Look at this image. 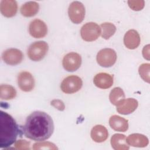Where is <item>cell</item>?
Returning <instances> with one entry per match:
<instances>
[{
  "instance_id": "obj_1",
  "label": "cell",
  "mask_w": 150,
  "mask_h": 150,
  "mask_svg": "<svg viewBox=\"0 0 150 150\" xmlns=\"http://www.w3.org/2000/svg\"><path fill=\"white\" fill-rule=\"evenodd\" d=\"M54 131L52 117L47 113L36 111L27 118L22 128L25 136L32 140L43 141L49 139Z\"/></svg>"
},
{
  "instance_id": "obj_2",
  "label": "cell",
  "mask_w": 150,
  "mask_h": 150,
  "mask_svg": "<svg viewBox=\"0 0 150 150\" xmlns=\"http://www.w3.org/2000/svg\"><path fill=\"white\" fill-rule=\"evenodd\" d=\"M19 133V126L13 118L7 112L1 111L0 148H7L14 144Z\"/></svg>"
},
{
  "instance_id": "obj_3",
  "label": "cell",
  "mask_w": 150,
  "mask_h": 150,
  "mask_svg": "<svg viewBox=\"0 0 150 150\" xmlns=\"http://www.w3.org/2000/svg\"><path fill=\"white\" fill-rule=\"evenodd\" d=\"M49 46L45 41H37L32 43L28 47L27 54L32 61L38 62L42 60L47 53Z\"/></svg>"
},
{
  "instance_id": "obj_4",
  "label": "cell",
  "mask_w": 150,
  "mask_h": 150,
  "mask_svg": "<svg viewBox=\"0 0 150 150\" xmlns=\"http://www.w3.org/2000/svg\"><path fill=\"white\" fill-rule=\"evenodd\" d=\"M82 86L83 81L80 77L71 75L63 79L60 84V88L66 94H73L79 91Z\"/></svg>"
},
{
  "instance_id": "obj_5",
  "label": "cell",
  "mask_w": 150,
  "mask_h": 150,
  "mask_svg": "<svg viewBox=\"0 0 150 150\" xmlns=\"http://www.w3.org/2000/svg\"><path fill=\"white\" fill-rule=\"evenodd\" d=\"M117 53L111 48H104L100 50L96 57L97 63L104 67H110L113 66L117 60Z\"/></svg>"
},
{
  "instance_id": "obj_6",
  "label": "cell",
  "mask_w": 150,
  "mask_h": 150,
  "mask_svg": "<svg viewBox=\"0 0 150 150\" xmlns=\"http://www.w3.org/2000/svg\"><path fill=\"white\" fill-rule=\"evenodd\" d=\"M101 34V28L94 22H87L81 28L80 35L86 42H93L97 40Z\"/></svg>"
},
{
  "instance_id": "obj_7",
  "label": "cell",
  "mask_w": 150,
  "mask_h": 150,
  "mask_svg": "<svg viewBox=\"0 0 150 150\" xmlns=\"http://www.w3.org/2000/svg\"><path fill=\"white\" fill-rule=\"evenodd\" d=\"M85 13V7L79 1H73L69 6L68 15L70 21L74 23H80L84 18Z\"/></svg>"
},
{
  "instance_id": "obj_8",
  "label": "cell",
  "mask_w": 150,
  "mask_h": 150,
  "mask_svg": "<svg viewBox=\"0 0 150 150\" xmlns=\"http://www.w3.org/2000/svg\"><path fill=\"white\" fill-rule=\"evenodd\" d=\"M81 64V57L76 52L66 54L62 60L63 68L67 71L73 72L78 70Z\"/></svg>"
},
{
  "instance_id": "obj_9",
  "label": "cell",
  "mask_w": 150,
  "mask_h": 150,
  "mask_svg": "<svg viewBox=\"0 0 150 150\" xmlns=\"http://www.w3.org/2000/svg\"><path fill=\"white\" fill-rule=\"evenodd\" d=\"M17 82L19 88L25 92H29L35 87L34 77L30 73L26 71H22L18 74Z\"/></svg>"
},
{
  "instance_id": "obj_10",
  "label": "cell",
  "mask_w": 150,
  "mask_h": 150,
  "mask_svg": "<svg viewBox=\"0 0 150 150\" xmlns=\"http://www.w3.org/2000/svg\"><path fill=\"white\" fill-rule=\"evenodd\" d=\"M2 59L7 64L15 66L22 62L23 54L22 51L18 49L10 48L2 53Z\"/></svg>"
},
{
  "instance_id": "obj_11",
  "label": "cell",
  "mask_w": 150,
  "mask_h": 150,
  "mask_svg": "<svg viewBox=\"0 0 150 150\" xmlns=\"http://www.w3.org/2000/svg\"><path fill=\"white\" fill-rule=\"evenodd\" d=\"M29 32L33 38L36 39L42 38L47 33V27L43 21L35 19L29 24Z\"/></svg>"
},
{
  "instance_id": "obj_12",
  "label": "cell",
  "mask_w": 150,
  "mask_h": 150,
  "mask_svg": "<svg viewBox=\"0 0 150 150\" xmlns=\"http://www.w3.org/2000/svg\"><path fill=\"white\" fill-rule=\"evenodd\" d=\"M141 42V39L138 32L134 29L128 30L124 37V43L125 47L129 49H135L137 48Z\"/></svg>"
},
{
  "instance_id": "obj_13",
  "label": "cell",
  "mask_w": 150,
  "mask_h": 150,
  "mask_svg": "<svg viewBox=\"0 0 150 150\" xmlns=\"http://www.w3.org/2000/svg\"><path fill=\"white\" fill-rule=\"evenodd\" d=\"M93 82L96 87L101 89H107L112 86L113 76L107 73H99L94 76Z\"/></svg>"
},
{
  "instance_id": "obj_14",
  "label": "cell",
  "mask_w": 150,
  "mask_h": 150,
  "mask_svg": "<svg viewBox=\"0 0 150 150\" xmlns=\"http://www.w3.org/2000/svg\"><path fill=\"white\" fill-rule=\"evenodd\" d=\"M138 101L132 98L124 99L117 107L118 113L123 115H128L133 112L138 107Z\"/></svg>"
},
{
  "instance_id": "obj_15",
  "label": "cell",
  "mask_w": 150,
  "mask_h": 150,
  "mask_svg": "<svg viewBox=\"0 0 150 150\" xmlns=\"http://www.w3.org/2000/svg\"><path fill=\"white\" fill-rule=\"evenodd\" d=\"M0 11L2 15L6 18L14 16L18 11V4L14 0H2L0 3Z\"/></svg>"
},
{
  "instance_id": "obj_16",
  "label": "cell",
  "mask_w": 150,
  "mask_h": 150,
  "mask_svg": "<svg viewBox=\"0 0 150 150\" xmlns=\"http://www.w3.org/2000/svg\"><path fill=\"white\" fill-rule=\"evenodd\" d=\"M109 125L112 129L118 132H125L128 129V120L117 115L110 118Z\"/></svg>"
},
{
  "instance_id": "obj_17",
  "label": "cell",
  "mask_w": 150,
  "mask_h": 150,
  "mask_svg": "<svg viewBox=\"0 0 150 150\" xmlns=\"http://www.w3.org/2000/svg\"><path fill=\"white\" fill-rule=\"evenodd\" d=\"M126 141L128 145L139 148L145 147L149 144V140L145 135L138 133L129 135L126 138Z\"/></svg>"
},
{
  "instance_id": "obj_18",
  "label": "cell",
  "mask_w": 150,
  "mask_h": 150,
  "mask_svg": "<svg viewBox=\"0 0 150 150\" xmlns=\"http://www.w3.org/2000/svg\"><path fill=\"white\" fill-rule=\"evenodd\" d=\"M90 135L94 142L100 143L105 141L108 138V132L104 126L96 125L91 129Z\"/></svg>"
},
{
  "instance_id": "obj_19",
  "label": "cell",
  "mask_w": 150,
  "mask_h": 150,
  "mask_svg": "<svg viewBox=\"0 0 150 150\" xmlns=\"http://www.w3.org/2000/svg\"><path fill=\"white\" fill-rule=\"evenodd\" d=\"M126 137L124 134H115L111 138V145L115 150H128L129 145L126 141Z\"/></svg>"
},
{
  "instance_id": "obj_20",
  "label": "cell",
  "mask_w": 150,
  "mask_h": 150,
  "mask_svg": "<svg viewBox=\"0 0 150 150\" xmlns=\"http://www.w3.org/2000/svg\"><path fill=\"white\" fill-rule=\"evenodd\" d=\"M39 9V4L35 1H29L21 7V13L25 17H32L37 14Z\"/></svg>"
},
{
  "instance_id": "obj_21",
  "label": "cell",
  "mask_w": 150,
  "mask_h": 150,
  "mask_svg": "<svg viewBox=\"0 0 150 150\" xmlns=\"http://www.w3.org/2000/svg\"><path fill=\"white\" fill-rule=\"evenodd\" d=\"M16 96V91L13 86L9 84H1L0 86V98L1 100H12Z\"/></svg>"
},
{
  "instance_id": "obj_22",
  "label": "cell",
  "mask_w": 150,
  "mask_h": 150,
  "mask_svg": "<svg viewBox=\"0 0 150 150\" xmlns=\"http://www.w3.org/2000/svg\"><path fill=\"white\" fill-rule=\"evenodd\" d=\"M125 93L120 87H114L109 94V99L112 104L117 106L125 99Z\"/></svg>"
},
{
  "instance_id": "obj_23",
  "label": "cell",
  "mask_w": 150,
  "mask_h": 150,
  "mask_svg": "<svg viewBox=\"0 0 150 150\" xmlns=\"http://www.w3.org/2000/svg\"><path fill=\"white\" fill-rule=\"evenodd\" d=\"M100 27L101 28V36L105 40L109 39L116 31L115 26L111 22L103 23Z\"/></svg>"
},
{
  "instance_id": "obj_24",
  "label": "cell",
  "mask_w": 150,
  "mask_h": 150,
  "mask_svg": "<svg viewBox=\"0 0 150 150\" xmlns=\"http://www.w3.org/2000/svg\"><path fill=\"white\" fill-rule=\"evenodd\" d=\"M149 70L150 64L149 63L142 64L140 65L138 69V72L141 77L147 83H149Z\"/></svg>"
},
{
  "instance_id": "obj_25",
  "label": "cell",
  "mask_w": 150,
  "mask_h": 150,
  "mask_svg": "<svg viewBox=\"0 0 150 150\" xmlns=\"http://www.w3.org/2000/svg\"><path fill=\"white\" fill-rule=\"evenodd\" d=\"M33 149H57V146L52 142L45 141V142H36L33 145Z\"/></svg>"
},
{
  "instance_id": "obj_26",
  "label": "cell",
  "mask_w": 150,
  "mask_h": 150,
  "mask_svg": "<svg viewBox=\"0 0 150 150\" xmlns=\"http://www.w3.org/2000/svg\"><path fill=\"white\" fill-rule=\"evenodd\" d=\"M127 3L131 9L136 11L142 10L145 5V1L143 0H129Z\"/></svg>"
},
{
  "instance_id": "obj_27",
  "label": "cell",
  "mask_w": 150,
  "mask_h": 150,
  "mask_svg": "<svg viewBox=\"0 0 150 150\" xmlns=\"http://www.w3.org/2000/svg\"><path fill=\"white\" fill-rule=\"evenodd\" d=\"M30 142L26 140L19 139L15 142V148L17 149H29Z\"/></svg>"
},
{
  "instance_id": "obj_28",
  "label": "cell",
  "mask_w": 150,
  "mask_h": 150,
  "mask_svg": "<svg viewBox=\"0 0 150 150\" xmlns=\"http://www.w3.org/2000/svg\"><path fill=\"white\" fill-rule=\"evenodd\" d=\"M51 105L54 107L55 108L58 110L59 111H63L65 109V105L63 101L59 99H54L50 102Z\"/></svg>"
},
{
  "instance_id": "obj_29",
  "label": "cell",
  "mask_w": 150,
  "mask_h": 150,
  "mask_svg": "<svg viewBox=\"0 0 150 150\" xmlns=\"http://www.w3.org/2000/svg\"><path fill=\"white\" fill-rule=\"evenodd\" d=\"M142 55L145 59L149 60V45L145 46L142 50Z\"/></svg>"
}]
</instances>
